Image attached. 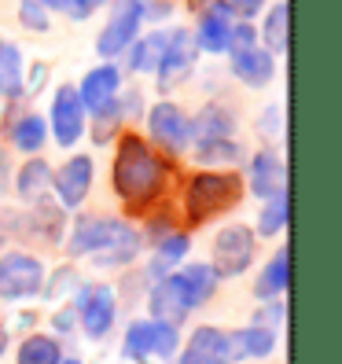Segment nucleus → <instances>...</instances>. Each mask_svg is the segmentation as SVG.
I'll list each match as a JSON object with an SVG mask.
<instances>
[{
  "label": "nucleus",
  "instance_id": "nucleus-47",
  "mask_svg": "<svg viewBox=\"0 0 342 364\" xmlns=\"http://www.w3.org/2000/svg\"><path fill=\"white\" fill-rule=\"evenodd\" d=\"M59 364H81V360H78V357H70V360H59Z\"/></svg>",
  "mask_w": 342,
  "mask_h": 364
},
{
  "label": "nucleus",
  "instance_id": "nucleus-37",
  "mask_svg": "<svg viewBox=\"0 0 342 364\" xmlns=\"http://www.w3.org/2000/svg\"><path fill=\"white\" fill-rule=\"evenodd\" d=\"M221 4L232 11V18H243V23H254V15H262L269 0H221Z\"/></svg>",
  "mask_w": 342,
  "mask_h": 364
},
{
  "label": "nucleus",
  "instance_id": "nucleus-34",
  "mask_svg": "<svg viewBox=\"0 0 342 364\" xmlns=\"http://www.w3.org/2000/svg\"><path fill=\"white\" fill-rule=\"evenodd\" d=\"M18 23H23L30 33H48L52 30V18L37 0H18Z\"/></svg>",
  "mask_w": 342,
  "mask_h": 364
},
{
  "label": "nucleus",
  "instance_id": "nucleus-11",
  "mask_svg": "<svg viewBox=\"0 0 342 364\" xmlns=\"http://www.w3.org/2000/svg\"><path fill=\"white\" fill-rule=\"evenodd\" d=\"M92 177H96V166L89 155H74L67 159L59 169H52V191L63 210H78L92 191Z\"/></svg>",
  "mask_w": 342,
  "mask_h": 364
},
{
  "label": "nucleus",
  "instance_id": "nucleus-24",
  "mask_svg": "<svg viewBox=\"0 0 342 364\" xmlns=\"http://www.w3.org/2000/svg\"><path fill=\"white\" fill-rule=\"evenodd\" d=\"M191 250V235L188 232H166L155 243V262H151V280H162L166 272H173V265H181Z\"/></svg>",
  "mask_w": 342,
  "mask_h": 364
},
{
  "label": "nucleus",
  "instance_id": "nucleus-25",
  "mask_svg": "<svg viewBox=\"0 0 342 364\" xmlns=\"http://www.w3.org/2000/svg\"><path fill=\"white\" fill-rule=\"evenodd\" d=\"M23 77H26L23 52H18V45L0 37V100L23 96Z\"/></svg>",
  "mask_w": 342,
  "mask_h": 364
},
{
  "label": "nucleus",
  "instance_id": "nucleus-18",
  "mask_svg": "<svg viewBox=\"0 0 342 364\" xmlns=\"http://www.w3.org/2000/svg\"><path fill=\"white\" fill-rule=\"evenodd\" d=\"M188 122H191V144L236 136V111L225 103H206L196 111V118H188Z\"/></svg>",
  "mask_w": 342,
  "mask_h": 364
},
{
  "label": "nucleus",
  "instance_id": "nucleus-29",
  "mask_svg": "<svg viewBox=\"0 0 342 364\" xmlns=\"http://www.w3.org/2000/svg\"><path fill=\"white\" fill-rule=\"evenodd\" d=\"M30 232H37L41 240H48V243H59V235H63V206H48V199H41L33 203V213H30V221H26Z\"/></svg>",
  "mask_w": 342,
  "mask_h": 364
},
{
  "label": "nucleus",
  "instance_id": "nucleus-38",
  "mask_svg": "<svg viewBox=\"0 0 342 364\" xmlns=\"http://www.w3.org/2000/svg\"><path fill=\"white\" fill-rule=\"evenodd\" d=\"M284 316H287V306L280 302V298H272V302H269L258 316H254V324H258V328H269V331H276V324H280Z\"/></svg>",
  "mask_w": 342,
  "mask_h": 364
},
{
  "label": "nucleus",
  "instance_id": "nucleus-43",
  "mask_svg": "<svg viewBox=\"0 0 342 364\" xmlns=\"http://www.w3.org/2000/svg\"><path fill=\"white\" fill-rule=\"evenodd\" d=\"M8 184H11V166H8V151L0 147V196L8 191Z\"/></svg>",
  "mask_w": 342,
  "mask_h": 364
},
{
  "label": "nucleus",
  "instance_id": "nucleus-46",
  "mask_svg": "<svg viewBox=\"0 0 342 364\" xmlns=\"http://www.w3.org/2000/svg\"><path fill=\"white\" fill-rule=\"evenodd\" d=\"M4 350H8V331L0 328V357H4Z\"/></svg>",
  "mask_w": 342,
  "mask_h": 364
},
{
  "label": "nucleus",
  "instance_id": "nucleus-15",
  "mask_svg": "<svg viewBox=\"0 0 342 364\" xmlns=\"http://www.w3.org/2000/svg\"><path fill=\"white\" fill-rule=\"evenodd\" d=\"M247 188L258 199H272L280 191H287V166L272 147H265V151H258L247 162Z\"/></svg>",
  "mask_w": 342,
  "mask_h": 364
},
{
  "label": "nucleus",
  "instance_id": "nucleus-9",
  "mask_svg": "<svg viewBox=\"0 0 342 364\" xmlns=\"http://www.w3.org/2000/svg\"><path fill=\"white\" fill-rule=\"evenodd\" d=\"M48 129H52V140L59 147H74L85 136V129H89V114H85L74 85H59L55 89L52 107H48Z\"/></svg>",
  "mask_w": 342,
  "mask_h": 364
},
{
  "label": "nucleus",
  "instance_id": "nucleus-42",
  "mask_svg": "<svg viewBox=\"0 0 342 364\" xmlns=\"http://www.w3.org/2000/svg\"><path fill=\"white\" fill-rule=\"evenodd\" d=\"M280 107H269V111L262 114V129H265V136H276V133H280Z\"/></svg>",
  "mask_w": 342,
  "mask_h": 364
},
{
  "label": "nucleus",
  "instance_id": "nucleus-2",
  "mask_svg": "<svg viewBox=\"0 0 342 364\" xmlns=\"http://www.w3.org/2000/svg\"><path fill=\"white\" fill-rule=\"evenodd\" d=\"M140 247H144V240L129 221L96 218V213H81L70 225V240H67L70 258H92L103 269H118V265L137 262Z\"/></svg>",
  "mask_w": 342,
  "mask_h": 364
},
{
  "label": "nucleus",
  "instance_id": "nucleus-23",
  "mask_svg": "<svg viewBox=\"0 0 342 364\" xmlns=\"http://www.w3.org/2000/svg\"><path fill=\"white\" fill-rule=\"evenodd\" d=\"M8 140L15 151H23V155H37L41 147L48 144V122L41 118V114H23V118H15L8 125Z\"/></svg>",
  "mask_w": 342,
  "mask_h": 364
},
{
  "label": "nucleus",
  "instance_id": "nucleus-10",
  "mask_svg": "<svg viewBox=\"0 0 342 364\" xmlns=\"http://www.w3.org/2000/svg\"><path fill=\"white\" fill-rule=\"evenodd\" d=\"M74 309L81 316L85 335H89V338H103L107 331L114 328V316H118L114 287H107V284H85L74 294Z\"/></svg>",
  "mask_w": 342,
  "mask_h": 364
},
{
  "label": "nucleus",
  "instance_id": "nucleus-17",
  "mask_svg": "<svg viewBox=\"0 0 342 364\" xmlns=\"http://www.w3.org/2000/svg\"><path fill=\"white\" fill-rule=\"evenodd\" d=\"M228 63H232V77H236L240 85H247V89H265V85L276 77V55L265 52L262 45L228 52Z\"/></svg>",
  "mask_w": 342,
  "mask_h": 364
},
{
  "label": "nucleus",
  "instance_id": "nucleus-45",
  "mask_svg": "<svg viewBox=\"0 0 342 364\" xmlns=\"http://www.w3.org/2000/svg\"><path fill=\"white\" fill-rule=\"evenodd\" d=\"M206 4H210V0H188V8H191V11H203Z\"/></svg>",
  "mask_w": 342,
  "mask_h": 364
},
{
  "label": "nucleus",
  "instance_id": "nucleus-13",
  "mask_svg": "<svg viewBox=\"0 0 342 364\" xmlns=\"http://www.w3.org/2000/svg\"><path fill=\"white\" fill-rule=\"evenodd\" d=\"M78 96H81V107H85V114H96L103 111L111 100L122 96V70H118V63L111 59H103L100 67H92L89 74L81 77V85H74Z\"/></svg>",
  "mask_w": 342,
  "mask_h": 364
},
{
  "label": "nucleus",
  "instance_id": "nucleus-4",
  "mask_svg": "<svg viewBox=\"0 0 342 364\" xmlns=\"http://www.w3.org/2000/svg\"><path fill=\"white\" fill-rule=\"evenodd\" d=\"M144 0H111V15L96 37V55L100 59H118L125 48L133 45L144 30Z\"/></svg>",
  "mask_w": 342,
  "mask_h": 364
},
{
  "label": "nucleus",
  "instance_id": "nucleus-20",
  "mask_svg": "<svg viewBox=\"0 0 342 364\" xmlns=\"http://www.w3.org/2000/svg\"><path fill=\"white\" fill-rule=\"evenodd\" d=\"M48 188H52V166L45 159L33 155L26 166H18V173H15V196L23 199L26 206L48 199Z\"/></svg>",
  "mask_w": 342,
  "mask_h": 364
},
{
  "label": "nucleus",
  "instance_id": "nucleus-21",
  "mask_svg": "<svg viewBox=\"0 0 342 364\" xmlns=\"http://www.w3.org/2000/svg\"><path fill=\"white\" fill-rule=\"evenodd\" d=\"M287 287H291V250L280 247L269 258V265L262 269L258 284H254V294H258L262 302H272V298H284Z\"/></svg>",
  "mask_w": 342,
  "mask_h": 364
},
{
  "label": "nucleus",
  "instance_id": "nucleus-7",
  "mask_svg": "<svg viewBox=\"0 0 342 364\" xmlns=\"http://www.w3.org/2000/svg\"><path fill=\"white\" fill-rule=\"evenodd\" d=\"M147 136H151V144L159 151L181 155L191 147V122L173 100H162L147 111Z\"/></svg>",
  "mask_w": 342,
  "mask_h": 364
},
{
  "label": "nucleus",
  "instance_id": "nucleus-31",
  "mask_svg": "<svg viewBox=\"0 0 342 364\" xmlns=\"http://www.w3.org/2000/svg\"><path fill=\"white\" fill-rule=\"evenodd\" d=\"M196 159L203 166H236L243 159V147L236 144V136H228V140H206V144H196Z\"/></svg>",
  "mask_w": 342,
  "mask_h": 364
},
{
  "label": "nucleus",
  "instance_id": "nucleus-40",
  "mask_svg": "<svg viewBox=\"0 0 342 364\" xmlns=\"http://www.w3.org/2000/svg\"><path fill=\"white\" fill-rule=\"evenodd\" d=\"M45 77H48V63H33L30 77H23V96H33L41 85H45Z\"/></svg>",
  "mask_w": 342,
  "mask_h": 364
},
{
  "label": "nucleus",
  "instance_id": "nucleus-22",
  "mask_svg": "<svg viewBox=\"0 0 342 364\" xmlns=\"http://www.w3.org/2000/svg\"><path fill=\"white\" fill-rule=\"evenodd\" d=\"M166 37L169 30H155V33H140L129 48H125V67L133 74H155L159 59H162V48H166Z\"/></svg>",
  "mask_w": 342,
  "mask_h": 364
},
{
  "label": "nucleus",
  "instance_id": "nucleus-5",
  "mask_svg": "<svg viewBox=\"0 0 342 364\" xmlns=\"http://www.w3.org/2000/svg\"><path fill=\"white\" fill-rule=\"evenodd\" d=\"M254 254H258V240H254V228L247 225H225L213 235V272L221 280H236L254 265Z\"/></svg>",
  "mask_w": 342,
  "mask_h": 364
},
{
  "label": "nucleus",
  "instance_id": "nucleus-32",
  "mask_svg": "<svg viewBox=\"0 0 342 364\" xmlns=\"http://www.w3.org/2000/svg\"><path fill=\"white\" fill-rule=\"evenodd\" d=\"M262 213H258V232L262 235H280L287 228V218H291V199H287V191H280V196H272V199H262Z\"/></svg>",
  "mask_w": 342,
  "mask_h": 364
},
{
  "label": "nucleus",
  "instance_id": "nucleus-14",
  "mask_svg": "<svg viewBox=\"0 0 342 364\" xmlns=\"http://www.w3.org/2000/svg\"><path fill=\"white\" fill-rule=\"evenodd\" d=\"M232 11L221 4V0H210V4L203 8L199 15V26L196 33H191V41H196V48L206 52V55H225L228 52V33H232Z\"/></svg>",
  "mask_w": 342,
  "mask_h": 364
},
{
  "label": "nucleus",
  "instance_id": "nucleus-27",
  "mask_svg": "<svg viewBox=\"0 0 342 364\" xmlns=\"http://www.w3.org/2000/svg\"><path fill=\"white\" fill-rule=\"evenodd\" d=\"M232 346H236L240 360H247V357H269L276 350V331L258 328V324L240 328V331H232Z\"/></svg>",
  "mask_w": 342,
  "mask_h": 364
},
{
  "label": "nucleus",
  "instance_id": "nucleus-36",
  "mask_svg": "<svg viewBox=\"0 0 342 364\" xmlns=\"http://www.w3.org/2000/svg\"><path fill=\"white\" fill-rule=\"evenodd\" d=\"M250 45H258V30H254V23L236 18V23H232V33H228V52H240V48H250Z\"/></svg>",
  "mask_w": 342,
  "mask_h": 364
},
{
  "label": "nucleus",
  "instance_id": "nucleus-3",
  "mask_svg": "<svg viewBox=\"0 0 342 364\" xmlns=\"http://www.w3.org/2000/svg\"><path fill=\"white\" fill-rule=\"evenodd\" d=\"M243 199V177L232 169H203L184 188V218L188 225H206L218 213L232 210Z\"/></svg>",
  "mask_w": 342,
  "mask_h": 364
},
{
  "label": "nucleus",
  "instance_id": "nucleus-8",
  "mask_svg": "<svg viewBox=\"0 0 342 364\" xmlns=\"http://www.w3.org/2000/svg\"><path fill=\"white\" fill-rule=\"evenodd\" d=\"M196 63H199V48H196V41H191L188 30L173 26L166 37V48H162V59H159V67H155V81H159V89L169 92V89H177V85H184L191 77V70H196Z\"/></svg>",
  "mask_w": 342,
  "mask_h": 364
},
{
  "label": "nucleus",
  "instance_id": "nucleus-26",
  "mask_svg": "<svg viewBox=\"0 0 342 364\" xmlns=\"http://www.w3.org/2000/svg\"><path fill=\"white\" fill-rule=\"evenodd\" d=\"M287 23H291V8H287V0H280V4H272L265 11V23L258 30V45L272 55H284L287 52Z\"/></svg>",
  "mask_w": 342,
  "mask_h": 364
},
{
  "label": "nucleus",
  "instance_id": "nucleus-44",
  "mask_svg": "<svg viewBox=\"0 0 342 364\" xmlns=\"http://www.w3.org/2000/svg\"><path fill=\"white\" fill-rule=\"evenodd\" d=\"M74 316H78V309L59 313V316H55V331H70V328H74Z\"/></svg>",
  "mask_w": 342,
  "mask_h": 364
},
{
  "label": "nucleus",
  "instance_id": "nucleus-30",
  "mask_svg": "<svg viewBox=\"0 0 342 364\" xmlns=\"http://www.w3.org/2000/svg\"><path fill=\"white\" fill-rule=\"evenodd\" d=\"M125 357L129 360H147L155 357V320H133L125 331Z\"/></svg>",
  "mask_w": 342,
  "mask_h": 364
},
{
  "label": "nucleus",
  "instance_id": "nucleus-28",
  "mask_svg": "<svg viewBox=\"0 0 342 364\" xmlns=\"http://www.w3.org/2000/svg\"><path fill=\"white\" fill-rule=\"evenodd\" d=\"M63 360V350L59 342L48 338V335H30L18 342V353H15V364H59Z\"/></svg>",
  "mask_w": 342,
  "mask_h": 364
},
{
  "label": "nucleus",
  "instance_id": "nucleus-19",
  "mask_svg": "<svg viewBox=\"0 0 342 364\" xmlns=\"http://www.w3.org/2000/svg\"><path fill=\"white\" fill-rule=\"evenodd\" d=\"M177 280H181V287L188 294V306L199 309V306H206L210 298H213V291H218V284H221V276L213 272V265H206V262H191V265H181L177 269Z\"/></svg>",
  "mask_w": 342,
  "mask_h": 364
},
{
  "label": "nucleus",
  "instance_id": "nucleus-35",
  "mask_svg": "<svg viewBox=\"0 0 342 364\" xmlns=\"http://www.w3.org/2000/svg\"><path fill=\"white\" fill-rule=\"evenodd\" d=\"M177 350H181L177 324H162V320H155V357L169 360V357H177Z\"/></svg>",
  "mask_w": 342,
  "mask_h": 364
},
{
  "label": "nucleus",
  "instance_id": "nucleus-48",
  "mask_svg": "<svg viewBox=\"0 0 342 364\" xmlns=\"http://www.w3.org/2000/svg\"><path fill=\"white\" fill-rule=\"evenodd\" d=\"M144 4H147V0H144Z\"/></svg>",
  "mask_w": 342,
  "mask_h": 364
},
{
  "label": "nucleus",
  "instance_id": "nucleus-16",
  "mask_svg": "<svg viewBox=\"0 0 342 364\" xmlns=\"http://www.w3.org/2000/svg\"><path fill=\"white\" fill-rule=\"evenodd\" d=\"M147 306H151V316H155V320L181 328V320L191 313V306H188V294H184V287H181V280H177V272H166L162 280L151 284Z\"/></svg>",
  "mask_w": 342,
  "mask_h": 364
},
{
  "label": "nucleus",
  "instance_id": "nucleus-33",
  "mask_svg": "<svg viewBox=\"0 0 342 364\" xmlns=\"http://www.w3.org/2000/svg\"><path fill=\"white\" fill-rule=\"evenodd\" d=\"M45 11H55V15H67L70 23H85V18H92L100 8H103V0H37Z\"/></svg>",
  "mask_w": 342,
  "mask_h": 364
},
{
  "label": "nucleus",
  "instance_id": "nucleus-6",
  "mask_svg": "<svg viewBox=\"0 0 342 364\" xmlns=\"http://www.w3.org/2000/svg\"><path fill=\"white\" fill-rule=\"evenodd\" d=\"M45 287V265H41L33 254L26 250H8L0 258V298L8 302H23V298H33Z\"/></svg>",
  "mask_w": 342,
  "mask_h": 364
},
{
  "label": "nucleus",
  "instance_id": "nucleus-39",
  "mask_svg": "<svg viewBox=\"0 0 342 364\" xmlns=\"http://www.w3.org/2000/svg\"><path fill=\"white\" fill-rule=\"evenodd\" d=\"M118 107H122V118H140L144 114V96L133 89V92L118 96Z\"/></svg>",
  "mask_w": 342,
  "mask_h": 364
},
{
  "label": "nucleus",
  "instance_id": "nucleus-12",
  "mask_svg": "<svg viewBox=\"0 0 342 364\" xmlns=\"http://www.w3.org/2000/svg\"><path fill=\"white\" fill-rule=\"evenodd\" d=\"M181 364H236V346H232V331L221 328H196L188 346L177 350Z\"/></svg>",
  "mask_w": 342,
  "mask_h": 364
},
{
  "label": "nucleus",
  "instance_id": "nucleus-41",
  "mask_svg": "<svg viewBox=\"0 0 342 364\" xmlns=\"http://www.w3.org/2000/svg\"><path fill=\"white\" fill-rule=\"evenodd\" d=\"M74 284V269H59L55 276H52V284H48V291H45V298H55V294H63V287H70ZM78 287V284H74Z\"/></svg>",
  "mask_w": 342,
  "mask_h": 364
},
{
  "label": "nucleus",
  "instance_id": "nucleus-1",
  "mask_svg": "<svg viewBox=\"0 0 342 364\" xmlns=\"http://www.w3.org/2000/svg\"><path fill=\"white\" fill-rule=\"evenodd\" d=\"M169 162L155 151L151 144L137 133H125L118 140V151H114V191L118 199L129 206V210H147L155 206L166 196V184H169Z\"/></svg>",
  "mask_w": 342,
  "mask_h": 364
}]
</instances>
